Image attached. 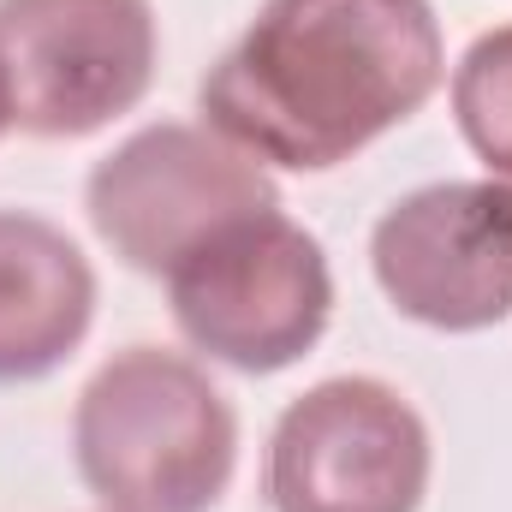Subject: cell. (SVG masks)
Here are the masks:
<instances>
[{
    "instance_id": "1",
    "label": "cell",
    "mask_w": 512,
    "mask_h": 512,
    "mask_svg": "<svg viewBox=\"0 0 512 512\" xmlns=\"http://www.w3.org/2000/svg\"><path fill=\"white\" fill-rule=\"evenodd\" d=\"M447 78L429 0H262L203 72L209 131L292 173H328L411 120Z\"/></svg>"
},
{
    "instance_id": "2",
    "label": "cell",
    "mask_w": 512,
    "mask_h": 512,
    "mask_svg": "<svg viewBox=\"0 0 512 512\" xmlns=\"http://www.w3.org/2000/svg\"><path fill=\"white\" fill-rule=\"evenodd\" d=\"M72 453L108 512H209L239 465V417L185 352L126 346L78 393Z\"/></svg>"
},
{
    "instance_id": "3",
    "label": "cell",
    "mask_w": 512,
    "mask_h": 512,
    "mask_svg": "<svg viewBox=\"0 0 512 512\" xmlns=\"http://www.w3.org/2000/svg\"><path fill=\"white\" fill-rule=\"evenodd\" d=\"M167 304L197 352L239 376H274L328 334L334 274L316 233L262 209L179 256L167 268Z\"/></svg>"
},
{
    "instance_id": "4",
    "label": "cell",
    "mask_w": 512,
    "mask_h": 512,
    "mask_svg": "<svg viewBox=\"0 0 512 512\" xmlns=\"http://www.w3.org/2000/svg\"><path fill=\"white\" fill-rule=\"evenodd\" d=\"M90 227L137 274H167L209 233L280 209L268 167L209 126L161 120L131 131L84 179Z\"/></svg>"
},
{
    "instance_id": "5",
    "label": "cell",
    "mask_w": 512,
    "mask_h": 512,
    "mask_svg": "<svg viewBox=\"0 0 512 512\" xmlns=\"http://www.w3.org/2000/svg\"><path fill=\"white\" fill-rule=\"evenodd\" d=\"M429 471L417 405L376 376H334L280 411L262 489L274 512H417Z\"/></svg>"
},
{
    "instance_id": "6",
    "label": "cell",
    "mask_w": 512,
    "mask_h": 512,
    "mask_svg": "<svg viewBox=\"0 0 512 512\" xmlns=\"http://www.w3.org/2000/svg\"><path fill=\"white\" fill-rule=\"evenodd\" d=\"M0 72L18 131L90 137L149 96L155 6L149 0H0Z\"/></svg>"
},
{
    "instance_id": "7",
    "label": "cell",
    "mask_w": 512,
    "mask_h": 512,
    "mask_svg": "<svg viewBox=\"0 0 512 512\" xmlns=\"http://www.w3.org/2000/svg\"><path fill=\"white\" fill-rule=\"evenodd\" d=\"M387 304L441 334H483L512 316V197L501 179L405 191L370 233Z\"/></svg>"
},
{
    "instance_id": "8",
    "label": "cell",
    "mask_w": 512,
    "mask_h": 512,
    "mask_svg": "<svg viewBox=\"0 0 512 512\" xmlns=\"http://www.w3.org/2000/svg\"><path fill=\"white\" fill-rule=\"evenodd\" d=\"M96 322V268L54 221L0 209V382L54 376Z\"/></svg>"
},
{
    "instance_id": "9",
    "label": "cell",
    "mask_w": 512,
    "mask_h": 512,
    "mask_svg": "<svg viewBox=\"0 0 512 512\" xmlns=\"http://www.w3.org/2000/svg\"><path fill=\"white\" fill-rule=\"evenodd\" d=\"M453 120L471 155L512 179V24L483 30L453 66Z\"/></svg>"
},
{
    "instance_id": "10",
    "label": "cell",
    "mask_w": 512,
    "mask_h": 512,
    "mask_svg": "<svg viewBox=\"0 0 512 512\" xmlns=\"http://www.w3.org/2000/svg\"><path fill=\"white\" fill-rule=\"evenodd\" d=\"M6 126H12V96H6V72H0V137H6Z\"/></svg>"
},
{
    "instance_id": "11",
    "label": "cell",
    "mask_w": 512,
    "mask_h": 512,
    "mask_svg": "<svg viewBox=\"0 0 512 512\" xmlns=\"http://www.w3.org/2000/svg\"><path fill=\"white\" fill-rule=\"evenodd\" d=\"M501 185H507V197H512V179H501Z\"/></svg>"
}]
</instances>
